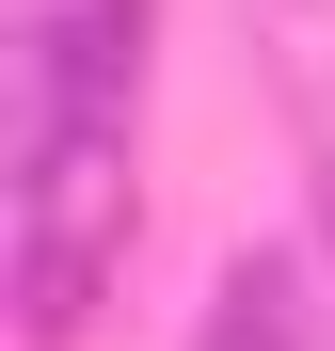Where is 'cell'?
<instances>
[{
  "mask_svg": "<svg viewBox=\"0 0 335 351\" xmlns=\"http://www.w3.org/2000/svg\"><path fill=\"white\" fill-rule=\"evenodd\" d=\"M128 271V112L16 128V335L64 351Z\"/></svg>",
  "mask_w": 335,
  "mask_h": 351,
  "instance_id": "cell-1",
  "label": "cell"
},
{
  "mask_svg": "<svg viewBox=\"0 0 335 351\" xmlns=\"http://www.w3.org/2000/svg\"><path fill=\"white\" fill-rule=\"evenodd\" d=\"M128 96H144V0H48L16 32V128H80Z\"/></svg>",
  "mask_w": 335,
  "mask_h": 351,
  "instance_id": "cell-2",
  "label": "cell"
},
{
  "mask_svg": "<svg viewBox=\"0 0 335 351\" xmlns=\"http://www.w3.org/2000/svg\"><path fill=\"white\" fill-rule=\"evenodd\" d=\"M288 304H303V271H288V256H240V271H223V319H208V351H319Z\"/></svg>",
  "mask_w": 335,
  "mask_h": 351,
  "instance_id": "cell-3",
  "label": "cell"
},
{
  "mask_svg": "<svg viewBox=\"0 0 335 351\" xmlns=\"http://www.w3.org/2000/svg\"><path fill=\"white\" fill-rule=\"evenodd\" d=\"M319 256H335V160H319Z\"/></svg>",
  "mask_w": 335,
  "mask_h": 351,
  "instance_id": "cell-4",
  "label": "cell"
}]
</instances>
